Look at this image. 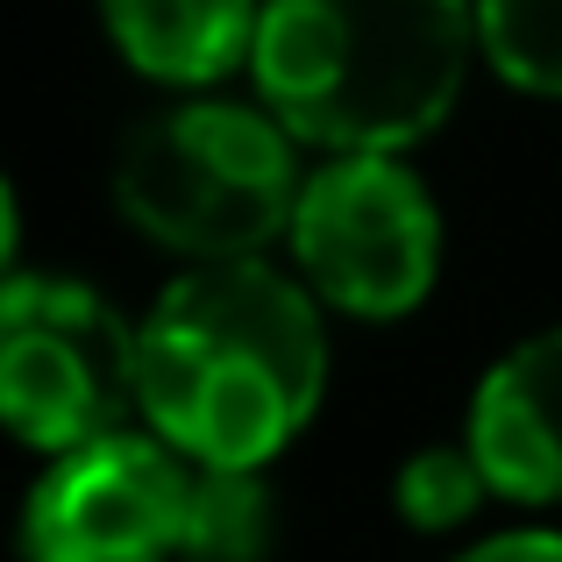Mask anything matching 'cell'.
I'll return each instance as SVG.
<instances>
[{
  "label": "cell",
  "mask_w": 562,
  "mask_h": 562,
  "mask_svg": "<svg viewBox=\"0 0 562 562\" xmlns=\"http://www.w3.org/2000/svg\"><path fill=\"white\" fill-rule=\"evenodd\" d=\"M328 392V328L271 257L192 263L136 321V420L186 463L271 470Z\"/></svg>",
  "instance_id": "obj_1"
},
{
  "label": "cell",
  "mask_w": 562,
  "mask_h": 562,
  "mask_svg": "<svg viewBox=\"0 0 562 562\" xmlns=\"http://www.w3.org/2000/svg\"><path fill=\"white\" fill-rule=\"evenodd\" d=\"M477 57V0H263L249 86L321 157H406Z\"/></svg>",
  "instance_id": "obj_2"
},
{
  "label": "cell",
  "mask_w": 562,
  "mask_h": 562,
  "mask_svg": "<svg viewBox=\"0 0 562 562\" xmlns=\"http://www.w3.org/2000/svg\"><path fill=\"white\" fill-rule=\"evenodd\" d=\"M292 150V128L263 100H171L114 150V206L136 235L186 263L263 257L278 235H292L306 186Z\"/></svg>",
  "instance_id": "obj_3"
},
{
  "label": "cell",
  "mask_w": 562,
  "mask_h": 562,
  "mask_svg": "<svg viewBox=\"0 0 562 562\" xmlns=\"http://www.w3.org/2000/svg\"><path fill=\"white\" fill-rule=\"evenodd\" d=\"M136 420V321L86 278H0V427L65 456Z\"/></svg>",
  "instance_id": "obj_4"
},
{
  "label": "cell",
  "mask_w": 562,
  "mask_h": 562,
  "mask_svg": "<svg viewBox=\"0 0 562 562\" xmlns=\"http://www.w3.org/2000/svg\"><path fill=\"white\" fill-rule=\"evenodd\" d=\"M292 271L349 321H406L441 278V214L398 157H321L292 206Z\"/></svg>",
  "instance_id": "obj_5"
},
{
  "label": "cell",
  "mask_w": 562,
  "mask_h": 562,
  "mask_svg": "<svg viewBox=\"0 0 562 562\" xmlns=\"http://www.w3.org/2000/svg\"><path fill=\"white\" fill-rule=\"evenodd\" d=\"M192 463L143 420L50 456L22 506V562H179Z\"/></svg>",
  "instance_id": "obj_6"
},
{
  "label": "cell",
  "mask_w": 562,
  "mask_h": 562,
  "mask_svg": "<svg viewBox=\"0 0 562 562\" xmlns=\"http://www.w3.org/2000/svg\"><path fill=\"white\" fill-rule=\"evenodd\" d=\"M463 441L477 449L492 498L562 506V328L513 342L477 378Z\"/></svg>",
  "instance_id": "obj_7"
},
{
  "label": "cell",
  "mask_w": 562,
  "mask_h": 562,
  "mask_svg": "<svg viewBox=\"0 0 562 562\" xmlns=\"http://www.w3.org/2000/svg\"><path fill=\"white\" fill-rule=\"evenodd\" d=\"M100 22L143 79L206 93L228 71H249L263 0H100Z\"/></svg>",
  "instance_id": "obj_8"
},
{
  "label": "cell",
  "mask_w": 562,
  "mask_h": 562,
  "mask_svg": "<svg viewBox=\"0 0 562 562\" xmlns=\"http://www.w3.org/2000/svg\"><path fill=\"white\" fill-rule=\"evenodd\" d=\"M271 535H278V506H271L263 470L192 463L179 562H263L271 555Z\"/></svg>",
  "instance_id": "obj_9"
},
{
  "label": "cell",
  "mask_w": 562,
  "mask_h": 562,
  "mask_svg": "<svg viewBox=\"0 0 562 562\" xmlns=\"http://www.w3.org/2000/svg\"><path fill=\"white\" fill-rule=\"evenodd\" d=\"M477 50L513 93L562 100V0H477Z\"/></svg>",
  "instance_id": "obj_10"
},
{
  "label": "cell",
  "mask_w": 562,
  "mask_h": 562,
  "mask_svg": "<svg viewBox=\"0 0 562 562\" xmlns=\"http://www.w3.org/2000/svg\"><path fill=\"white\" fill-rule=\"evenodd\" d=\"M484 498H492V477H484V463H477L470 441H427V449H413L406 463H398V477H392V506H398V520H406L413 535H449V527H463Z\"/></svg>",
  "instance_id": "obj_11"
},
{
  "label": "cell",
  "mask_w": 562,
  "mask_h": 562,
  "mask_svg": "<svg viewBox=\"0 0 562 562\" xmlns=\"http://www.w3.org/2000/svg\"><path fill=\"white\" fill-rule=\"evenodd\" d=\"M456 562H562V535H549V527H520V535L477 541V549L456 555Z\"/></svg>",
  "instance_id": "obj_12"
},
{
  "label": "cell",
  "mask_w": 562,
  "mask_h": 562,
  "mask_svg": "<svg viewBox=\"0 0 562 562\" xmlns=\"http://www.w3.org/2000/svg\"><path fill=\"white\" fill-rule=\"evenodd\" d=\"M14 249H22V200H14L8 171H0V278L14 271Z\"/></svg>",
  "instance_id": "obj_13"
}]
</instances>
